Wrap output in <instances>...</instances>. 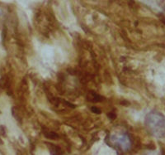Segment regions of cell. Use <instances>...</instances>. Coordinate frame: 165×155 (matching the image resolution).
Wrapping results in <instances>:
<instances>
[{"instance_id": "obj_1", "label": "cell", "mask_w": 165, "mask_h": 155, "mask_svg": "<svg viewBox=\"0 0 165 155\" xmlns=\"http://www.w3.org/2000/svg\"><path fill=\"white\" fill-rule=\"evenodd\" d=\"M45 136L47 138H50V139H57L59 138V135L53 132H48V133H45Z\"/></svg>"}, {"instance_id": "obj_2", "label": "cell", "mask_w": 165, "mask_h": 155, "mask_svg": "<svg viewBox=\"0 0 165 155\" xmlns=\"http://www.w3.org/2000/svg\"><path fill=\"white\" fill-rule=\"evenodd\" d=\"M91 111L93 113H95V114H101V110L98 109V108H97V107H92Z\"/></svg>"}, {"instance_id": "obj_3", "label": "cell", "mask_w": 165, "mask_h": 155, "mask_svg": "<svg viewBox=\"0 0 165 155\" xmlns=\"http://www.w3.org/2000/svg\"><path fill=\"white\" fill-rule=\"evenodd\" d=\"M0 134H1L2 136H5V135H6L5 128L4 126H0Z\"/></svg>"}, {"instance_id": "obj_6", "label": "cell", "mask_w": 165, "mask_h": 155, "mask_svg": "<svg viewBox=\"0 0 165 155\" xmlns=\"http://www.w3.org/2000/svg\"><path fill=\"white\" fill-rule=\"evenodd\" d=\"M163 22H164V23L165 24V19H164V20H163Z\"/></svg>"}, {"instance_id": "obj_5", "label": "cell", "mask_w": 165, "mask_h": 155, "mask_svg": "<svg viewBox=\"0 0 165 155\" xmlns=\"http://www.w3.org/2000/svg\"><path fill=\"white\" fill-rule=\"evenodd\" d=\"M0 144H3V141L1 139H0Z\"/></svg>"}, {"instance_id": "obj_4", "label": "cell", "mask_w": 165, "mask_h": 155, "mask_svg": "<svg viewBox=\"0 0 165 155\" xmlns=\"http://www.w3.org/2000/svg\"><path fill=\"white\" fill-rule=\"evenodd\" d=\"M108 117H111V119H115L116 118V115H112V114H109L108 115Z\"/></svg>"}]
</instances>
